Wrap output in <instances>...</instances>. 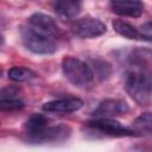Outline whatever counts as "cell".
Segmentation results:
<instances>
[{
	"label": "cell",
	"instance_id": "cell-10",
	"mask_svg": "<svg viewBox=\"0 0 152 152\" xmlns=\"http://www.w3.org/2000/svg\"><path fill=\"white\" fill-rule=\"evenodd\" d=\"M112 11L121 17L138 18L144 13L141 0H110Z\"/></svg>",
	"mask_w": 152,
	"mask_h": 152
},
{
	"label": "cell",
	"instance_id": "cell-5",
	"mask_svg": "<svg viewBox=\"0 0 152 152\" xmlns=\"http://www.w3.org/2000/svg\"><path fill=\"white\" fill-rule=\"evenodd\" d=\"M71 31L75 36L83 39L97 38L106 33V25L97 18L94 17H83L77 19L71 25Z\"/></svg>",
	"mask_w": 152,
	"mask_h": 152
},
{
	"label": "cell",
	"instance_id": "cell-16",
	"mask_svg": "<svg viewBox=\"0 0 152 152\" xmlns=\"http://www.w3.org/2000/svg\"><path fill=\"white\" fill-rule=\"evenodd\" d=\"M25 107V102L18 99H0V112H14Z\"/></svg>",
	"mask_w": 152,
	"mask_h": 152
},
{
	"label": "cell",
	"instance_id": "cell-14",
	"mask_svg": "<svg viewBox=\"0 0 152 152\" xmlns=\"http://www.w3.org/2000/svg\"><path fill=\"white\" fill-rule=\"evenodd\" d=\"M135 135H150L152 131V118L151 113H144L139 115L133 122L132 126L129 127Z\"/></svg>",
	"mask_w": 152,
	"mask_h": 152
},
{
	"label": "cell",
	"instance_id": "cell-11",
	"mask_svg": "<svg viewBox=\"0 0 152 152\" xmlns=\"http://www.w3.org/2000/svg\"><path fill=\"white\" fill-rule=\"evenodd\" d=\"M53 8L59 17L74 19L82 10V0H53Z\"/></svg>",
	"mask_w": 152,
	"mask_h": 152
},
{
	"label": "cell",
	"instance_id": "cell-7",
	"mask_svg": "<svg viewBox=\"0 0 152 152\" xmlns=\"http://www.w3.org/2000/svg\"><path fill=\"white\" fill-rule=\"evenodd\" d=\"M83 106V101L78 97H63L53 101H49L43 104V110L48 113H57V114H70Z\"/></svg>",
	"mask_w": 152,
	"mask_h": 152
},
{
	"label": "cell",
	"instance_id": "cell-1",
	"mask_svg": "<svg viewBox=\"0 0 152 152\" xmlns=\"http://www.w3.org/2000/svg\"><path fill=\"white\" fill-rule=\"evenodd\" d=\"M124 86L131 97L140 106L151 103V75L144 61L134 59L125 72Z\"/></svg>",
	"mask_w": 152,
	"mask_h": 152
},
{
	"label": "cell",
	"instance_id": "cell-2",
	"mask_svg": "<svg viewBox=\"0 0 152 152\" xmlns=\"http://www.w3.org/2000/svg\"><path fill=\"white\" fill-rule=\"evenodd\" d=\"M62 70L65 78L75 87L84 88L90 86L94 81V74L90 65L80 58L72 56L64 57L62 61Z\"/></svg>",
	"mask_w": 152,
	"mask_h": 152
},
{
	"label": "cell",
	"instance_id": "cell-19",
	"mask_svg": "<svg viewBox=\"0 0 152 152\" xmlns=\"http://www.w3.org/2000/svg\"><path fill=\"white\" fill-rule=\"evenodd\" d=\"M0 77H1V71H0Z\"/></svg>",
	"mask_w": 152,
	"mask_h": 152
},
{
	"label": "cell",
	"instance_id": "cell-3",
	"mask_svg": "<svg viewBox=\"0 0 152 152\" xmlns=\"http://www.w3.org/2000/svg\"><path fill=\"white\" fill-rule=\"evenodd\" d=\"M21 42L24 46L37 55H51L56 52L57 44L52 39V37L44 34L34 28L30 27H21L20 28Z\"/></svg>",
	"mask_w": 152,
	"mask_h": 152
},
{
	"label": "cell",
	"instance_id": "cell-6",
	"mask_svg": "<svg viewBox=\"0 0 152 152\" xmlns=\"http://www.w3.org/2000/svg\"><path fill=\"white\" fill-rule=\"evenodd\" d=\"M71 134V128L64 124L59 125H48L45 128H43L37 134L26 138L28 142L32 144H45V142H56V141H63L68 139Z\"/></svg>",
	"mask_w": 152,
	"mask_h": 152
},
{
	"label": "cell",
	"instance_id": "cell-20",
	"mask_svg": "<svg viewBox=\"0 0 152 152\" xmlns=\"http://www.w3.org/2000/svg\"><path fill=\"white\" fill-rule=\"evenodd\" d=\"M0 125H1V121H0Z\"/></svg>",
	"mask_w": 152,
	"mask_h": 152
},
{
	"label": "cell",
	"instance_id": "cell-9",
	"mask_svg": "<svg viewBox=\"0 0 152 152\" xmlns=\"http://www.w3.org/2000/svg\"><path fill=\"white\" fill-rule=\"evenodd\" d=\"M28 24L32 28L48 34L50 37H56L59 34V27L57 25V23L55 21V19L45 13H40V12H36L33 14L30 15L28 18Z\"/></svg>",
	"mask_w": 152,
	"mask_h": 152
},
{
	"label": "cell",
	"instance_id": "cell-18",
	"mask_svg": "<svg viewBox=\"0 0 152 152\" xmlns=\"http://www.w3.org/2000/svg\"><path fill=\"white\" fill-rule=\"evenodd\" d=\"M4 44H5V39H4V37L0 34V48H1Z\"/></svg>",
	"mask_w": 152,
	"mask_h": 152
},
{
	"label": "cell",
	"instance_id": "cell-8",
	"mask_svg": "<svg viewBox=\"0 0 152 152\" xmlns=\"http://www.w3.org/2000/svg\"><path fill=\"white\" fill-rule=\"evenodd\" d=\"M128 112V104L124 100L119 99H107L102 101L96 109L93 112L94 118H114L122 115Z\"/></svg>",
	"mask_w": 152,
	"mask_h": 152
},
{
	"label": "cell",
	"instance_id": "cell-17",
	"mask_svg": "<svg viewBox=\"0 0 152 152\" xmlns=\"http://www.w3.org/2000/svg\"><path fill=\"white\" fill-rule=\"evenodd\" d=\"M94 64V68H91L93 70V74H94V77L95 75H97L99 77L101 78H104V77H108L109 74H110V65L107 63V62H103V61H97V62H93Z\"/></svg>",
	"mask_w": 152,
	"mask_h": 152
},
{
	"label": "cell",
	"instance_id": "cell-4",
	"mask_svg": "<svg viewBox=\"0 0 152 152\" xmlns=\"http://www.w3.org/2000/svg\"><path fill=\"white\" fill-rule=\"evenodd\" d=\"M87 128L91 132L104 137H132L135 133L129 128L122 126L119 121L112 118H95L87 122Z\"/></svg>",
	"mask_w": 152,
	"mask_h": 152
},
{
	"label": "cell",
	"instance_id": "cell-13",
	"mask_svg": "<svg viewBox=\"0 0 152 152\" xmlns=\"http://www.w3.org/2000/svg\"><path fill=\"white\" fill-rule=\"evenodd\" d=\"M113 28L115 30L116 33H119L120 36L127 38V39H133V40H146V38L142 36V33L140 32V30H138L137 27H134L133 25H131L127 21L116 19L113 21ZM147 42V40H146Z\"/></svg>",
	"mask_w": 152,
	"mask_h": 152
},
{
	"label": "cell",
	"instance_id": "cell-15",
	"mask_svg": "<svg viewBox=\"0 0 152 152\" xmlns=\"http://www.w3.org/2000/svg\"><path fill=\"white\" fill-rule=\"evenodd\" d=\"M7 75L14 82H27L36 77V72L25 66H13L8 70Z\"/></svg>",
	"mask_w": 152,
	"mask_h": 152
},
{
	"label": "cell",
	"instance_id": "cell-12",
	"mask_svg": "<svg viewBox=\"0 0 152 152\" xmlns=\"http://www.w3.org/2000/svg\"><path fill=\"white\" fill-rule=\"evenodd\" d=\"M48 125H50V119L43 114H32L24 125V132L25 138L32 137L40 132L43 128H45Z\"/></svg>",
	"mask_w": 152,
	"mask_h": 152
}]
</instances>
